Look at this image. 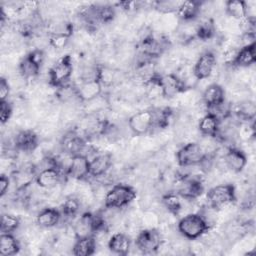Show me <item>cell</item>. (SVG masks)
<instances>
[{"instance_id": "cell-1", "label": "cell", "mask_w": 256, "mask_h": 256, "mask_svg": "<svg viewBox=\"0 0 256 256\" xmlns=\"http://www.w3.org/2000/svg\"><path fill=\"white\" fill-rule=\"evenodd\" d=\"M211 228L204 216L199 213H189L177 223L178 232L188 240H197L204 236Z\"/></svg>"}, {"instance_id": "cell-2", "label": "cell", "mask_w": 256, "mask_h": 256, "mask_svg": "<svg viewBox=\"0 0 256 256\" xmlns=\"http://www.w3.org/2000/svg\"><path fill=\"white\" fill-rule=\"evenodd\" d=\"M136 190L127 184L119 183L113 185L104 197L103 203L106 209H120L126 207L135 200Z\"/></svg>"}, {"instance_id": "cell-3", "label": "cell", "mask_w": 256, "mask_h": 256, "mask_svg": "<svg viewBox=\"0 0 256 256\" xmlns=\"http://www.w3.org/2000/svg\"><path fill=\"white\" fill-rule=\"evenodd\" d=\"M207 205L217 211L236 201V188L231 183L211 187L206 194Z\"/></svg>"}, {"instance_id": "cell-4", "label": "cell", "mask_w": 256, "mask_h": 256, "mask_svg": "<svg viewBox=\"0 0 256 256\" xmlns=\"http://www.w3.org/2000/svg\"><path fill=\"white\" fill-rule=\"evenodd\" d=\"M73 73V61L70 55H64L51 66L48 71L49 85L54 88H61L68 85Z\"/></svg>"}, {"instance_id": "cell-5", "label": "cell", "mask_w": 256, "mask_h": 256, "mask_svg": "<svg viewBox=\"0 0 256 256\" xmlns=\"http://www.w3.org/2000/svg\"><path fill=\"white\" fill-rule=\"evenodd\" d=\"M208 157L199 142H188L176 152L177 163L183 168L202 165Z\"/></svg>"}, {"instance_id": "cell-6", "label": "cell", "mask_w": 256, "mask_h": 256, "mask_svg": "<svg viewBox=\"0 0 256 256\" xmlns=\"http://www.w3.org/2000/svg\"><path fill=\"white\" fill-rule=\"evenodd\" d=\"M175 192L184 200L192 201L199 198L204 192V185L199 178L180 175L175 179Z\"/></svg>"}, {"instance_id": "cell-7", "label": "cell", "mask_w": 256, "mask_h": 256, "mask_svg": "<svg viewBox=\"0 0 256 256\" xmlns=\"http://www.w3.org/2000/svg\"><path fill=\"white\" fill-rule=\"evenodd\" d=\"M162 243L163 238L158 228H143L135 238L137 249L144 254L156 253Z\"/></svg>"}, {"instance_id": "cell-8", "label": "cell", "mask_w": 256, "mask_h": 256, "mask_svg": "<svg viewBox=\"0 0 256 256\" xmlns=\"http://www.w3.org/2000/svg\"><path fill=\"white\" fill-rule=\"evenodd\" d=\"M44 59L45 54L42 49L37 48L30 51L19 63L20 75L25 79L36 77L40 72Z\"/></svg>"}, {"instance_id": "cell-9", "label": "cell", "mask_w": 256, "mask_h": 256, "mask_svg": "<svg viewBox=\"0 0 256 256\" xmlns=\"http://www.w3.org/2000/svg\"><path fill=\"white\" fill-rule=\"evenodd\" d=\"M128 126L135 135L147 134L154 126V112L153 110H142L128 119Z\"/></svg>"}, {"instance_id": "cell-10", "label": "cell", "mask_w": 256, "mask_h": 256, "mask_svg": "<svg viewBox=\"0 0 256 256\" xmlns=\"http://www.w3.org/2000/svg\"><path fill=\"white\" fill-rule=\"evenodd\" d=\"M216 66V57L215 54L210 51H204L197 58L194 67L192 69L193 76L197 81L205 80L209 78Z\"/></svg>"}, {"instance_id": "cell-11", "label": "cell", "mask_w": 256, "mask_h": 256, "mask_svg": "<svg viewBox=\"0 0 256 256\" xmlns=\"http://www.w3.org/2000/svg\"><path fill=\"white\" fill-rule=\"evenodd\" d=\"M89 176V158L84 154H77L70 158L66 177L76 180L84 181Z\"/></svg>"}, {"instance_id": "cell-12", "label": "cell", "mask_w": 256, "mask_h": 256, "mask_svg": "<svg viewBox=\"0 0 256 256\" xmlns=\"http://www.w3.org/2000/svg\"><path fill=\"white\" fill-rule=\"evenodd\" d=\"M63 170L57 166H48L36 174L35 182L42 189H54L62 180Z\"/></svg>"}, {"instance_id": "cell-13", "label": "cell", "mask_w": 256, "mask_h": 256, "mask_svg": "<svg viewBox=\"0 0 256 256\" xmlns=\"http://www.w3.org/2000/svg\"><path fill=\"white\" fill-rule=\"evenodd\" d=\"M74 87L76 98L84 103L99 97L102 93V85L97 79L82 80L79 85Z\"/></svg>"}, {"instance_id": "cell-14", "label": "cell", "mask_w": 256, "mask_h": 256, "mask_svg": "<svg viewBox=\"0 0 256 256\" xmlns=\"http://www.w3.org/2000/svg\"><path fill=\"white\" fill-rule=\"evenodd\" d=\"M247 162L248 159L245 152L235 146H230L224 154V164L233 173L242 172Z\"/></svg>"}, {"instance_id": "cell-15", "label": "cell", "mask_w": 256, "mask_h": 256, "mask_svg": "<svg viewBox=\"0 0 256 256\" xmlns=\"http://www.w3.org/2000/svg\"><path fill=\"white\" fill-rule=\"evenodd\" d=\"M39 144V137L37 133L31 129L19 131L14 139L15 148L19 151L30 153L36 150Z\"/></svg>"}, {"instance_id": "cell-16", "label": "cell", "mask_w": 256, "mask_h": 256, "mask_svg": "<svg viewBox=\"0 0 256 256\" xmlns=\"http://www.w3.org/2000/svg\"><path fill=\"white\" fill-rule=\"evenodd\" d=\"M61 145L65 153L70 156H74L77 154H83L82 152L86 146V141L76 130H71L63 136Z\"/></svg>"}, {"instance_id": "cell-17", "label": "cell", "mask_w": 256, "mask_h": 256, "mask_svg": "<svg viewBox=\"0 0 256 256\" xmlns=\"http://www.w3.org/2000/svg\"><path fill=\"white\" fill-rule=\"evenodd\" d=\"M161 87L162 96L165 98H172L187 89L183 81L175 73L161 75Z\"/></svg>"}, {"instance_id": "cell-18", "label": "cell", "mask_w": 256, "mask_h": 256, "mask_svg": "<svg viewBox=\"0 0 256 256\" xmlns=\"http://www.w3.org/2000/svg\"><path fill=\"white\" fill-rule=\"evenodd\" d=\"M202 103L205 105L207 110L218 107L225 103L224 88L217 83L207 86L202 93Z\"/></svg>"}, {"instance_id": "cell-19", "label": "cell", "mask_w": 256, "mask_h": 256, "mask_svg": "<svg viewBox=\"0 0 256 256\" xmlns=\"http://www.w3.org/2000/svg\"><path fill=\"white\" fill-rule=\"evenodd\" d=\"M113 163L110 153H101L89 160V176L98 178L106 175Z\"/></svg>"}, {"instance_id": "cell-20", "label": "cell", "mask_w": 256, "mask_h": 256, "mask_svg": "<svg viewBox=\"0 0 256 256\" xmlns=\"http://www.w3.org/2000/svg\"><path fill=\"white\" fill-rule=\"evenodd\" d=\"M201 7H202V3L200 1H195V0L181 1L175 14L179 20L184 22H191L199 16L201 12Z\"/></svg>"}, {"instance_id": "cell-21", "label": "cell", "mask_w": 256, "mask_h": 256, "mask_svg": "<svg viewBox=\"0 0 256 256\" xmlns=\"http://www.w3.org/2000/svg\"><path fill=\"white\" fill-rule=\"evenodd\" d=\"M221 121L212 113L207 112L204 116L201 117L198 123V130L205 137H217L220 129Z\"/></svg>"}, {"instance_id": "cell-22", "label": "cell", "mask_w": 256, "mask_h": 256, "mask_svg": "<svg viewBox=\"0 0 256 256\" xmlns=\"http://www.w3.org/2000/svg\"><path fill=\"white\" fill-rule=\"evenodd\" d=\"M108 249L117 255H127L131 248V239L128 235L118 232L114 233L109 239L107 243Z\"/></svg>"}, {"instance_id": "cell-23", "label": "cell", "mask_w": 256, "mask_h": 256, "mask_svg": "<svg viewBox=\"0 0 256 256\" xmlns=\"http://www.w3.org/2000/svg\"><path fill=\"white\" fill-rule=\"evenodd\" d=\"M61 217L60 210L53 207L43 208L36 216V224L41 228H52L60 222Z\"/></svg>"}, {"instance_id": "cell-24", "label": "cell", "mask_w": 256, "mask_h": 256, "mask_svg": "<svg viewBox=\"0 0 256 256\" xmlns=\"http://www.w3.org/2000/svg\"><path fill=\"white\" fill-rule=\"evenodd\" d=\"M97 242L94 236L78 238L72 246V254L75 256H90L96 252Z\"/></svg>"}, {"instance_id": "cell-25", "label": "cell", "mask_w": 256, "mask_h": 256, "mask_svg": "<svg viewBox=\"0 0 256 256\" xmlns=\"http://www.w3.org/2000/svg\"><path fill=\"white\" fill-rule=\"evenodd\" d=\"M255 61H256L255 44L249 45V46H243L239 48L232 66L238 67V68H248L251 65H253Z\"/></svg>"}, {"instance_id": "cell-26", "label": "cell", "mask_w": 256, "mask_h": 256, "mask_svg": "<svg viewBox=\"0 0 256 256\" xmlns=\"http://www.w3.org/2000/svg\"><path fill=\"white\" fill-rule=\"evenodd\" d=\"M20 243L13 233H1L0 236V255L13 256L19 253Z\"/></svg>"}, {"instance_id": "cell-27", "label": "cell", "mask_w": 256, "mask_h": 256, "mask_svg": "<svg viewBox=\"0 0 256 256\" xmlns=\"http://www.w3.org/2000/svg\"><path fill=\"white\" fill-rule=\"evenodd\" d=\"M35 178H36V174L33 166L19 169L14 173V176H13V179L18 191L25 190L28 186H30V184H32Z\"/></svg>"}, {"instance_id": "cell-28", "label": "cell", "mask_w": 256, "mask_h": 256, "mask_svg": "<svg viewBox=\"0 0 256 256\" xmlns=\"http://www.w3.org/2000/svg\"><path fill=\"white\" fill-rule=\"evenodd\" d=\"M248 4L242 0H229L225 2V12L232 19L240 21L247 16Z\"/></svg>"}, {"instance_id": "cell-29", "label": "cell", "mask_w": 256, "mask_h": 256, "mask_svg": "<svg viewBox=\"0 0 256 256\" xmlns=\"http://www.w3.org/2000/svg\"><path fill=\"white\" fill-rule=\"evenodd\" d=\"M234 113L242 122H250L254 121L256 107L253 101L251 100H244L237 104Z\"/></svg>"}, {"instance_id": "cell-30", "label": "cell", "mask_w": 256, "mask_h": 256, "mask_svg": "<svg viewBox=\"0 0 256 256\" xmlns=\"http://www.w3.org/2000/svg\"><path fill=\"white\" fill-rule=\"evenodd\" d=\"M182 198L174 191V192H167L161 198L163 206L167 209V211L173 215H178L182 208Z\"/></svg>"}, {"instance_id": "cell-31", "label": "cell", "mask_w": 256, "mask_h": 256, "mask_svg": "<svg viewBox=\"0 0 256 256\" xmlns=\"http://www.w3.org/2000/svg\"><path fill=\"white\" fill-rule=\"evenodd\" d=\"M215 33H216V28H215L214 22L211 19H205L196 26L195 38L201 41H206L213 38Z\"/></svg>"}, {"instance_id": "cell-32", "label": "cell", "mask_w": 256, "mask_h": 256, "mask_svg": "<svg viewBox=\"0 0 256 256\" xmlns=\"http://www.w3.org/2000/svg\"><path fill=\"white\" fill-rule=\"evenodd\" d=\"M80 209V200L72 195L66 197L61 205V214L66 218H73L77 215Z\"/></svg>"}, {"instance_id": "cell-33", "label": "cell", "mask_w": 256, "mask_h": 256, "mask_svg": "<svg viewBox=\"0 0 256 256\" xmlns=\"http://www.w3.org/2000/svg\"><path fill=\"white\" fill-rule=\"evenodd\" d=\"M116 76H117V73L114 69L107 66H102V65L97 66L96 79L101 83L102 86L112 85L116 81Z\"/></svg>"}, {"instance_id": "cell-34", "label": "cell", "mask_w": 256, "mask_h": 256, "mask_svg": "<svg viewBox=\"0 0 256 256\" xmlns=\"http://www.w3.org/2000/svg\"><path fill=\"white\" fill-rule=\"evenodd\" d=\"M20 226V220L13 214H2L1 216V233H14Z\"/></svg>"}, {"instance_id": "cell-35", "label": "cell", "mask_w": 256, "mask_h": 256, "mask_svg": "<svg viewBox=\"0 0 256 256\" xmlns=\"http://www.w3.org/2000/svg\"><path fill=\"white\" fill-rule=\"evenodd\" d=\"M98 23H109L115 17V9L110 5H95Z\"/></svg>"}, {"instance_id": "cell-36", "label": "cell", "mask_w": 256, "mask_h": 256, "mask_svg": "<svg viewBox=\"0 0 256 256\" xmlns=\"http://www.w3.org/2000/svg\"><path fill=\"white\" fill-rule=\"evenodd\" d=\"M181 2L179 1H168V0H164V1H156L153 3L154 9L158 12H160L163 15L166 14H175L179 5Z\"/></svg>"}, {"instance_id": "cell-37", "label": "cell", "mask_w": 256, "mask_h": 256, "mask_svg": "<svg viewBox=\"0 0 256 256\" xmlns=\"http://www.w3.org/2000/svg\"><path fill=\"white\" fill-rule=\"evenodd\" d=\"M238 135L241 139H243L245 141H250V140L254 139V136H255L254 121L242 122L239 126Z\"/></svg>"}, {"instance_id": "cell-38", "label": "cell", "mask_w": 256, "mask_h": 256, "mask_svg": "<svg viewBox=\"0 0 256 256\" xmlns=\"http://www.w3.org/2000/svg\"><path fill=\"white\" fill-rule=\"evenodd\" d=\"M70 37L65 34H50L49 44L54 49H63L68 44Z\"/></svg>"}, {"instance_id": "cell-39", "label": "cell", "mask_w": 256, "mask_h": 256, "mask_svg": "<svg viewBox=\"0 0 256 256\" xmlns=\"http://www.w3.org/2000/svg\"><path fill=\"white\" fill-rule=\"evenodd\" d=\"M141 221L144 228H157V225L159 224V216L154 211H145Z\"/></svg>"}, {"instance_id": "cell-40", "label": "cell", "mask_w": 256, "mask_h": 256, "mask_svg": "<svg viewBox=\"0 0 256 256\" xmlns=\"http://www.w3.org/2000/svg\"><path fill=\"white\" fill-rule=\"evenodd\" d=\"M13 113V107L12 104L8 100L0 101V119L1 123L5 124L9 121Z\"/></svg>"}, {"instance_id": "cell-41", "label": "cell", "mask_w": 256, "mask_h": 256, "mask_svg": "<svg viewBox=\"0 0 256 256\" xmlns=\"http://www.w3.org/2000/svg\"><path fill=\"white\" fill-rule=\"evenodd\" d=\"M9 93H10V85L6 78L1 77V79H0V101L8 100Z\"/></svg>"}, {"instance_id": "cell-42", "label": "cell", "mask_w": 256, "mask_h": 256, "mask_svg": "<svg viewBox=\"0 0 256 256\" xmlns=\"http://www.w3.org/2000/svg\"><path fill=\"white\" fill-rule=\"evenodd\" d=\"M9 185H10L9 177L6 176L5 174H1L0 176V196L1 197H3L7 193Z\"/></svg>"}, {"instance_id": "cell-43", "label": "cell", "mask_w": 256, "mask_h": 256, "mask_svg": "<svg viewBox=\"0 0 256 256\" xmlns=\"http://www.w3.org/2000/svg\"><path fill=\"white\" fill-rule=\"evenodd\" d=\"M117 6L121 7V9L123 10H126V11H130V10H133L134 8H136L137 6V3L136 2H132V1H125V2H120L117 4Z\"/></svg>"}]
</instances>
